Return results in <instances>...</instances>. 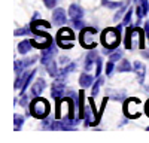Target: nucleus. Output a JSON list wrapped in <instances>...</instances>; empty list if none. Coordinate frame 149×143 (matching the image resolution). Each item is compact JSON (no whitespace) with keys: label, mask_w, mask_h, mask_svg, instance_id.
Segmentation results:
<instances>
[{"label":"nucleus","mask_w":149,"mask_h":143,"mask_svg":"<svg viewBox=\"0 0 149 143\" xmlns=\"http://www.w3.org/2000/svg\"><path fill=\"white\" fill-rule=\"evenodd\" d=\"M102 82H103V79L98 76V79L95 81V83H94V87H93V97L94 95H97V92H98V90H100V87H102Z\"/></svg>","instance_id":"nucleus-19"},{"label":"nucleus","mask_w":149,"mask_h":143,"mask_svg":"<svg viewBox=\"0 0 149 143\" xmlns=\"http://www.w3.org/2000/svg\"><path fill=\"white\" fill-rule=\"evenodd\" d=\"M74 67H76V64H73V63H72V64H69L67 67H64L63 70L60 72V76H61V78H64L66 75H69V73H70V72H72Z\"/></svg>","instance_id":"nucleus-17"},{"label":"nucleus","mask_w":149,"mask_h":143,"mask_svg":"<svg viewBox=\"0 0 149 143\" xmlns=\"http://www.w3.org/2000/svg\"><path fill=\"white\" fill-rule=\"evenodd\" d=\"M55 52H57L55 46L51 43L48 48H45V49H43V52H42V55H40V63L46 66L49 61H52V57L55 55Z\"/></svg>","instance_id":"nucleus-6"},{"label":"nucleus","mask_w":149,"mask_h":143,"mask_svg":"<svg viewBox=\"0 0 149 143\" xmlns=\"http://www.w3.org/2000/svg\"><path fill=\"white\" fill-rule=\"evenodd\" d=\"M73 27H74V28H78V30H82V28H84V22H82V19H74V21H73Z\"/></svg>","instance_id":"nucleus-24"},{"label":"nucleus","mask_w":149,"mask_h":143,"mask_svg":"<svg viewBox=\"0 0 149 143\" xmlns=\"http://www.w3.org/2000/svg\"><path fill=\"white\" fill-rule=\"evenodd\" d=\"M73 40H74V34L70 28H61L58 31V45L61 48H66V49L72 48Z\"/></svg>","instance_id":"nucleus-3"},{"label":"nucleus","mask_w":149,"mask_h":143,"mask_svg":"<svg viewBox=\"0 0 149 143\" xmlns=\"http://www.w3.org/2000/svg\"><path fill=\"white\" fill-rule=\"evenodd\" d=\"M145 33L149 34V21H146V24H145Z\"/></svg>","instance_id":"nucleus-29"},{"label":"nucleus","mask_w":149,"mask_h":143,"mask_svg":"<svg viewBox=\"0 0 149 143\" xmlns=\"http://www.w3.org/2000/svg\"><path fill=\"white\" fill-rule=\"evenodd\" d=\"M102 2H103V5L106 8H110V9H115V8H118L121 5L119 2H109V0H102Z\"/></svg>","instance_id":"nucleus-21"},{"label":"nucleus","mask_w":149,"mask_h":143,"mask_svg":"<svg viewBox=\"0 0 149 143\" xmlns=\"http://www.w3.org/2000/svg\"><path fill=\"white\" fill-rule=\"evenodd\" d=\"M121 57H122V54H121L119 51H116L115 54H112V55H110V61H113V63H115V61H118Z\"/></svg>","instance_id":"nucleus-26"},{"label":"nucleus","mask_w":149,"mask_h":143,"mask_svg":"<svg viewBox=\"0 0 149 143\" xmlns=\"http://www.w3.org/2000/svg\"><path fill=\"white\" fill-rule=\"evenodd\" d=\"M63 92H64V82L55 81V82L52 83V97L58 100L61 95H63Z\"/></svg>","instance_id":"nucleus-8"},{"label":"nucleus","mask_w":149,"mask_h":143,"mask_svg":"<svg viewBox=\"0 0 149 143\" xmlns=\"http://www.w3.org/2000/svg\"><path fill=\"white\" fill-rule=\"evenodd\" d=\"M31 40H24V42H21L19 45H18V52L19 54H27L30 49H31Z\"/></svg>","instance_id":"nucleus-13"},{"label":"nucleus","mask_w":149,"mask_h":143,"mask_svg":"<svg viewBox=\"0 0 149 143\" xmlns=\"http://www.w3.org/2000/svg\"><path fill=\"white\" fill-rule=\"evenodd\" d=\"M69 17L72 18V21H74V19H81V18L84 17V10H82V8H79L78 5H72V6L69 8Z\"/></svg>","instance_id":"nucleus-9"},{"label":"nucleus","mask_w":149,"mask_h":143,"mask_svg":"<svg viewBox=\"0 0 149 143\" xmlns=\"http://www.w3.org/2000/svg\"><path fill=\"white\" fill-rule=\"evenodd\" d=\"M52 21L55 26H64L66 21H67V17H66V12L64 9H55L54 14H52Z\"/></svg>","instance_id":"nucleus-7"},{"label":"nucleus","mask_w":149,"mask_h":143,"mask_svg":"<svg viewBox=\"0 0 149 143\" xmlns=\"http://www.w3.org/2000/svg\"><path fill=\"white\" fill-rule=\"evenodd\" d=\"M46 69H48V73L51 75V76H57L58 75V72H57V67H55V63L54 61H49L46 64Z\"/></svg>","instance_id":"nucleus-16"},{"label":"nucleus","mask_w":149,"mask_h":143,"mask_svg":"<svg viewBox=\"0 0 149 143\" xmlns=\"http://www.w3.org/2000/svg\"><path fill=\"white\" fill-rule=\"evenodd\" d=\"M29 31H30V28H27V27H24V28H18V30H15V36H24V34H29Z\"/></svg>","instance_id":"nucleus-23"},{"label":"nucleus","mask_w":149,"mask_h":143,"mask_svg":"<svg viewBox=\"0 0 149 143\" xmlns=\"http://www.w3.org/2000/svg\"><path fill=\"white\" fill-rule=\"evenodd\" d=\"M119 72H131L133 70V67H131V64L127 61V60H122V61L119 63Z\"/></svg>","instance_id":"nucleus-15"},{"label":"nucleus","mask_w":149,"mask_h":143,"mask_svg":"<svg viewBox=\"0 0 149 143\" xmlns=\"http://www.w3.org/2000/svg\"><path fill=\"white\" fill-rule=\"evenodd\" d=\"M79 83H81V87H82V88L91 87V83H93V76L88 75V73H82L81 78H79Z\"/></svg>","instance_id":"nucleus-12"},{"label":"nucleus","mask_w":149,"mask_h":143,"mask_svg":"<svg viewBox=\"0 0 149 143\" xmlns=\"http://www.w3.org/2000/svg\"><path fill=\"white\" fill-rule=\"evenodd\" d=\"M97 54L94 52V51H91L90 54H88V57H86V60H85V70H90V67H91V64L94 63V61H97Z\"/></svg>","instance_id":"nucleus-14"},{"label":"nucleus","mask_w":149,"mask_h":143,"mask_svg":"<svg viewBox=\"0 0 149 143\" xmlns=\"http://www.w3.org/2000/svg\"><path fill=\"white\" fill-rule=\"evenodd\" d=\"M131 15H133V8H128V10H127V15L124 17V19H122V26H127V24L130 22Z\"/></svg>","instance_id":"nucleus-20"},{"label":"nucleus","mask_w":149,"mask_h":143,"mask_svg":"<svg viewBox=\"0 0 149 143\" xmlns=\"http://www.w3.org/2000/svg\"><path fill=\"white\" fill-rule=\"evenodd\" d=\"M31 113L36 118H45L49 113V104L43 99H36L31 103Z\"/></svg>","instance_id":"nucleus-2"},{"label":"nucleus","mask_w":149,"mask_h":143,"mask_svg":"<svg viewBox=\"0 0 149 143\" xmlns=\"http://www.w3.org/2000/svg\"><path fill=\"white\" fill-rule=\"evenodd\" d=\"M67 61H69L67 57H61V58H60V63H61V64H66Z\"/></svg>","instance_id":"nucleus-28"},{"label":"nucleus","mask_w":149,"mask_h":143,"mask_svg":"<svg viewBox=\"0 0 149 143\" xmlns=\"http://www.w3.org/2000/svg\"><path fill=\"white\" fill-rule=\"evenodd\" d=\"M31 43L34 45V48H40V49H45V48H48L49 45L52 43V39L49 37L46 33H42V34H39V37L31 39Z\"/></svg>","instance_id":"nucleus-5"},{"label":"nucleus","mask_w":149,"mask_h":143,"mask_svg":"<svg viewBox=\"0 0 149 143\" xmlns=\"http://www.w3.org/2000/svg\"><path fill=\"white\" fill-rule=\"evenodd\" d=\"M112 72H113V61H110V60H109V63L106 64V73L110 76Z\"/></svg>","instance_id":"nucleus-25"},{"label":"nucleus","mask_w":149,"mask_h":143,"mask_svg":"<svg viewBox=\"0 0 149 143\" xmlns=\"http://www.w3.org/2000/svg\"><path fill=\"white\" fill-rule=\"evenodd\" d=\"M45 87H46V83H45V81L43 79H37L36 82H34V85L31 87V95L33 97H37V95H39L43 90H45Z\"/></svg>","instance_id":"nucleus-10"},{"label":"nucleus","mask_w":149,"mask_h":143,"mask_svg":"<svg viewBox=\"0 0 149 143\" xmlns=\"http://www.w3.org/2000/svg\"><path fill=\"white\" fill-rule=\"evenodd\" d=\"M43 3H45L46 8L51 9V8H54V6L57 5V0H43Z\"/></svg>","instance_id":"nucleus-27"},{"label":"nucleus","mask_w":149,"mask_h":143,"mask_svg":"<svg viewBox=\"0 0 149 143\" xmlns=\"http://www.w3.org/2000/svg\"><path fill=\"white\" fill-rule=\"evenodd\" d=\"M119 40H121V36H119L118 31L113 30V28H107V30L102 34V42H103V45H104L106 48H110V49H115V48L118 46V43H119Z\"/></svg>","instance_id":"nucleus-1"},{"label":"nucleus","mask_w":149,"mask_h":143,"mask_svg":"<svg viewBox=\"0 0 149 143\" xmlns=\"http://www.w3.org/2000/svg\"><path fill=\"white\" fill-rule=\"evenodd\" d=\"M134 72H136V73H137V76H139V82L143 83V81H145V73H146L145 64L140 63V61H136V63H134Z\"/></svg>","instance_id":"nucleus-11"},{"label":"nucleus","mask_w":149,"mask_h":143,"mask_svg":"<svg viewBox=\"0 0 149 143\" xmlns=\"http://www.w3.org/2000/svg\"><path fill=\"white\" fill-rule=\"evenodd\" d=\"M22 122H24V118H22L21 115H15V116H14L15 130H19V128H21V125H22Z\"/></svg>","instance_id":"nucleus-18"},{"label":"nucleus","mask_w":149,"mask_h":143,"mask_svg":"<svg viewBox=\"0 0 149 143\" xmlns=\"http://www.w3.org/2000/svg\"><path fill=\"white\" fill-rule=\"evenodd\" d=\"M97 37V31L94 28H84L82 30V34H81V42H82V46L84 48H90V49H93V48L97 45L95 43V39Z\"/></svg>","instance_id":"nucleus-4"},{"label":"nucleus","mask_w":149,"mask_h":143,"mask_svg":"<svg viewBox=\"0 0 149 143\" xmlns=\"http://www.w3.org/2000/svg\"><path fill=\"white\" fill-rule=\"evenodd\" d=\"M100 73H102V58H97V61H95V75H97V78L100 76Z\"/></svg>","instance_id":"nucleus-22"},{"label":"nucleus","mask_w":149,"mask_h":143,"mask_svg":"<svg viewBox=\"0 0 149 143\" xmlns=\"http://www.w3.org/2000/svg\"><path fill=\"white\" fill-rule=\"evenodd\" d=\"M146 113L149 115V101H148V104H146Z\"/></svg>","instance_id":"nucleus-30"}]
</instances>
